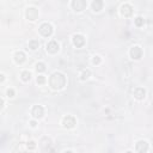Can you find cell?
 I'll use <instances>...</instances> for the list:
<instances>
[{"mask_svg":"<svg viewBox=\"0 0 153 153\" xmlns=\"http://www.w3.org/2000/svg\"><path fill=\"white\" fill-rule=\"evenodd\" d=\"M28 148H29L30 151L35 149V148H36V142H35V141H32V140H30V141L28 142Z\"/></svg>","mask_w":153,"mask_h":153,"instance_id":"cell-23","label":"cell"},{"mask_svg":"<svg viewBox=\"0 0 153 153\" xmlns=\"http://www.w3.org/2000/svg\"><path fill=\"white\" fill-rule=\"evenodd\" d=\"M36 81H37L38 85H43V84L47 81V79H46V76H44V75H38V76H37V79H36Z\"/></svg>","mask_w":153,"mask_h":153,"instance_id":"cell-20","label":"cell"},{"mask_svg":"<svg viewBox=\"0 0 153 153\" xmlns=\"http://www.w3.org/2000/svg\"><path fill=\"white\" fill-rule=\"evenodd\" d=\"M4 107V100L1 99V98H0V109H1Z\"/></svg>","mask_w":153,"mask_h":153,"instance_id":"cell-26","label":"cell"},{"mask_svg":"<svg viewBox=\"0 0 153 153\" xmlns=\"http://www.w3.org/2000/svg\"><path fill=\"white\" fill-rule=\"evenodd\" d=\"M63 153H74V152H72V151H69V149H67V151H65Z\"/></svg>","mask_w":153,"mask_h":153,"instance_id":"cell-27","label":"cell"},{"mask_svg":"<svg viewBox=\"0 0 153 153\" xmlns=\"http://www.w3.org/2000/svg\"><path fill=\"white\" fill-rule=\"evenodd\" d=\"M49 85L53 90H61L66 86V76L61 72H54L49 78Z\"/></svg>","mask_w":153,"mask_h":153,"instance_id":"cell-1","label":"cell"},{"mask_svg":"<svg viewBox=\"0 0 153 153\" xmlns=\"http://www.w3.org/2000/svg\"><path fill=\"white\" fill-rule=\"evenodd\" d=\"M20 78H22L23 81H29L31 79V73L29 71H23L20 73Z\"/></svg>","mask_w":153,"mask_h":153,"instance_id":"cell-15","label":"cell"},{"mask_svg":"<svg viewBox=\"0 0 153 153\" xmlns=\"http://www.w3.org/2000/svg\"><path fill=\"white\" fill-rule=\"evenodd\" d=\"M36 71L40 72V73L44 72V71H46V63H43V62H37V63H36Z\"/></svg>","mask_w":153,"mask_h":153,"instance_id":"cell-18","label":"cell"},{"mask_svg":"<svg viewBox=\"0 0 153 153\" xmlns=\"http://www.w3.org/2000/svg\"><path fill=\"white\" fill-rule=\"evenodd\" d=\"M90 75H91V71L90 69H85V71H83L81 72V74H80V80H86V79H88L90 78Z\"/></svg>","mask_w":153,"mask_h":153,"instance_id":"cell-17","label":"cell"},{"mask_svg":"<svg viewBox=\"0 0 153 153\" xmlns=\"http://www.w3.org/2000/svg\"><path fill=\"white\" fill-rule=\"evenodd\" d=\"M59 50H60V46H59V43H58L56 41L52 40V41H49V42L47 43V52H48V53H50V54H56Z\"/></svg>","mask_w":153,"mask_h":153,"instance_id":"cell-8","label":"cell"},{"mask_svg":"<svg viewBox=\"0 0 153 153\" xmlns=\"http://www.w3.org/2000/svg\"><path fill=\"white\" fill-rule=\"evenodd\" d=\"M133 95H134V97H135L136 99L141 100V99H144L145 96H146V90H145L144 87L138 86V87H135L134 90H133Z\"/></svg>","mask_w":153,"mask_h":153,"instance_id":"cell-12","label":"cell"},{"mask_svg":"<svg viewBox=\"0 0 153 153\" xmlns=\"http://www.w3.org/2000/svg\"><path fill=\"white\" fill-rule=\"evenodd\" d=\"M134 23H135V25H136L138 28H141L142 25H144V23H145V19L142 17H136L134 19Z\"/></svg>","mask_w":153,"mask_h":153,"instance_id":"cell-19","label":"cell"},{"mask_svg":"<svg viewBox=\"0 0 153 153\" xmlns=\"http://www.w3.org/2000/svg\"><path fill=\"white\" fill-rule=\"evenodd\" d=\"M71 5H72V7H73L74 11L80 12V11L85 10V7L87 6V3L85 1V0H73Z\"/></svg>","mask_w":153,"mask_h":153,"instance_id":"cell-7","label":"cell"},{"mask_svg":"<svg viewBox=\"0 0 153 153\" xmlns=\"http://www.w3.org/2000/svg\"><path fill=\"white\" fill-rule=\"evenodd\" d=\"M13 59H15V62H16V63H18V65H22V63L25 61V59H27V56H25V53H24V52L19 50V52H16V53H15Z\"/></svg>","mask_w":153,"mask_h":153,"instance_id":"cell-13","label":"cell"},{"mask_svg":"<svg viewBox=\"0 0 153 153\" xmlns=\"http://www.w3.org/2000/svg\"><path fill=\"white\" fill-rule=\"evenodd\" d=\"M91 6H92V10L95 12H99L102 8H103V1H100V0H95V1H92Z\"/></svg>","mask_w":153,"mask_h":153,"instance_id":"cell-14","label":"cell"},{"mask_svg":"<svg viewBox=\"0 0 153 153\" xmlns=\"http://www.w3.org/2000/svg\"><path fill=\"white\" fill-rule=\"evenodd\" d=\"M121 15L122 16H124V17H131L132 15H133V6L131 5V4H128V3H126V4H123L122 6H121Z\"/></svg>","mask_w":153,"mask_h":153,"instance_id":"cell-11","label":"cell"},{"mask_svg":"<svg viewBox=\"0 0 153 153\" xmlns=\"http://www.w3.org/2000/svg\"><path fill=\"white\" fill-rule=\"evenodd\" d=\"M100 56H98V55H95L93 58H92V63H93V65H99V63H100Z\"/></svg>","mask_w":153,"mask_h":153,"instance_id":"cell-22","label":"cell"},{"mask_svg":"<svg viewBox=\"0 0 153 153\" xmlns=\"http://www.w3.org/2000/svg\"><path fill=\"white\" fill-rule=\"evenodd\" d=\"M31 115L34 116V119H41L44 115V109L42 105H34L32 110H31Z\"/></svg>","mask_w":153,"mask_h":153,"instance_id":"cell-10","label":"cell"},{"mask_svg":"<svg viewBox=\"0 0 153 153\" xmlns=\"http://www.w3.org/2000/svg\"><path fill=\"white\" fill-rule=\"evenodd\" d=\"M29 123H30V126L32 127V128H35V127L37 126V122H36V121H34V120H32V121H30Z\"/></svg>","mask_w":153,"mask_h":153,"instance_id":"cell-24","label":"cell"},{"mask_svg":"<svg viewBox=\"0 0 153 153\" xmlns=\"http://www.w3.org/2000/svg\"><path fill=\"white\" fill-rule=\"evenodd\" d=\"M38 10L36 8V7H28L27 8V11H25V17H27V19H29V20H31V22H34V20H36L37 18H38Z\"/></svg>","mask_w":153,"mask_h":153,"instance_id":"cell-4","label":"cell"},{"mask_svg":"<svg viewBox=\"0 0 153 153\" xmlns=\"http://www.w3.org/2000/svg\"><path fill=\"white\" fill-rule=\"evenodd\" d=\"M75 124H76V120H75L74 116H72V115H67V116H65L62 119V126L67 129L74 128Z\"/></svg>","mask_w":153,"mask_h":153,"instance_id":"cell-3","label":"cell"},{"mask_svg":"<svg viewBox=\"0 0 153 153\" xmlns=\"http://www.w3.org/2000/svg\"><path fill=\"white\" fill-rule=\"evenodd\" d=\"M38 30H40V34L44 37H50L53 35V27L49 23H42Z\"/></svg>","mask_w":153,"mask_h":153,"instance_id":"cell-2","label":"cell"},{"mask_svg":"<svg viewBox=\"0 0 153 153\" xmlns=\"http://www.w3.org/2000/svg\"><path fill=\"white\" fill-rule=\"evenodd\" d=\"M124 153H133L132 151H127V152H124Z\"/></svg>","mask_w":153,"mask_h":153,"instance_id":"cell-28","label":"cell"},{"mask_svg":"<svg viewBox=\"0 0 153 153\" xmlns=\"http://www.w3.org/2000/svg\"><path fill=\"white\" fill-rule=\"evenodd\" d=\"M149 148V145L146 140H139V141L135 144V149L139 153H146Z\"/></svg>","mask_w":153,"mask_h":153,"instance_id":"cell-6","label":"cell"},{"mask_svg":"<svg viewBox=\"0 0 153 153\" xmlns=\"http://www.w3.org/2000/svg\"><path fill=\"white\" fill-rule=\"evenodd\" d=\"M6 95H7V97H8V98H13V97H15V95H16V92H15L13 88L10 87V88H7V90H6Z\"/></svg>","mask_w":153,"mask_h":153,"instance_id":"cell-21","label":"cell"},{"mask_svg":"<svg viewBox=\"0 0 153 153\" xmlns=\"http://www.w3.org/2000/svg\"><path fill=\"white\" fill-rule=\"evenodd\" d=\"M5 80V75L3 73H0V83H3Z\"/></svg>","mask_w":153,"mask_h":153,"instance_id":"cell-25","label":"cell"},{"mask_svg":"<svg viewBox=\"0 0 153 153\" xmlns=\"http://www.w3.org/2000/svg\"><path fill=\"white\" fill-rule=\"evenodd\" d=\"M72 41H73V44L76 48H81L85 44V37L83 35H80V34H75L73 36V38H72Z\"/></svg>","mask_w":153,"mask_h":153,"instance_id":"cell-9","label":"cell"},{"mask_svg":"<svg viewBox=\"0 0 153 153\" xmlns=\"http://www.w3.org/2000/svg\"><path fill=\"white\" fill-rule=\"evenodd\" d=\"M129 55L133 60H140L142 58V49L139 46H133L129 50Z\"/></svg>","mask_w":153,"mask_h":153,"instance_id":"cell-5","label":"cell"},{"mask_svg":"<svg viewBox=\"0 0 153 153\" xmlns=\"http://www.w3.org/2000/svg\"><path fill=\"white\" fill-rule=\"evenodd\" d=\"M38 47H40V42H38V40H30L29 41V48L31 50H36V49H38Z\"/></svg>","mask_w":153,"mask_h":153,"instance_id":"cell-16","label":"cell"}]
</instances>
